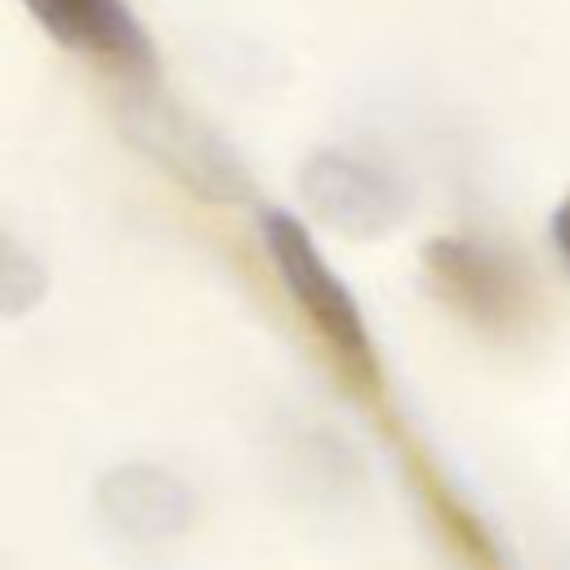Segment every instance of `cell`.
Listing matches in <instances>:
<instances>
[{"instance_id":"obj_1","label":"cell","mask_w":570,"mask_h":570,"mask_svg":"<svg viewBox=\"0 0 570 570\" xmlns=\"http://www.w3.org/2000/svg\"><path fill=\"white\" fill-rule=\"evenodd\" d=\"M116 120H120L125 138L191 196L214 200V205L249 200L254 178H249L245 160L232 151V142L214 125L191 116L165 89H156V85L125 89L116 102Z\"/></svg>"},{"instance_id":"obj_3","label":"cell","mask_w":570,"mask_h":570,"mask_svg":"<svg viewBox=\"0 0 570 570\" xmlns=\"http://www.w3.org/2000/svg\"><path fill=\"white\" fill-rule=\"evenodd\" d=\"M303 205L334 232L374 240L405 218V191L379 165L352 151H312L298 169Z\"/></svg>"},{"instance_id":"obj_8","label":"cell","mask_w":570,"mask_h":570,"mask_svg":"<svg viewBox=\"0 0 570 570\" xmlns=\"http://www.w3.org/2000/svg\"><path fill=\"white\" fill-rule=\"evenodd\" d=\"M49 294V276L45 263L13 236L0 227V316H27L31 307H40Z\"/></svg>"},{"instance_id":"obj_4","label":"cell","mask_w":570,"mask_h":570,"mask_svg":"<svg viewBox=\"0 0 570 570\" xmlns=\"http://www.w3.org/2000/svg\"><path fill=\"white\" fill-rule=\"evenodd\" d=\"M423 272L432 281V289L463 312L472 325L485 330H503L512 321H521L525 303H521V276L512 272V263L481 245V240H463V236H436L423 249Z\"/></svg>"},{"instance_id":"obj_7","label":"cell","mask_w":570,"mask_h":570,"mask_svg":"<svg viewBox=\"0 0 570 570\" xmlns=\"http://www.w3.org/2000/svg\"><path fill=\"white\" fill-rule=\"evenodd\" d=\"M285 463L294 468V476L307 490H316L325 499H343V494H352L361 485V459H356V450L343 436H334L330 428H303L289 441Z\"/></svg>"},{"instance_id":"obj_6","label":"cell","mask_w":570,"mask_h":570,"mask_svg":"<svg viewBox=\"0 0 570 570\" xmlns=\"http://www.w3.org/2000/svg\"><path fill=\"white\" fill-rule=\"evenodd\" d=\"M31 18L62 45L116 58L120 67H151V45L125 0H22Z\"/></svg>"},{"instance_id":"obj_2","label":"cell","mask_w":570,"mask_h":570,"mask_svg":"<svg viewBox=\"0 0 570 570\" xmlns=\"http://www.w3.org/2000/svg\"><path fill=\"white\" fill-rule=\"evenodd\" d=\"M258 236H263V249H267L276 276L289 289L294 307L307 316V325L330 343V352L338 361L370 374L374 370V343H370L365 316H361L356 298L347 294L343 276L321 258V249L312 245L303 223H294L285 209H267L258 218Z\"/></svg>"},{"instance_id":"obj_9","label":"cell","mask_w":570,"mask_h":570,"mask_svg":"<svg viewBox=\"0 0 570 570\" xmlns=\"http://www.w3.org/2000/svg\"><path fill=\"white\" fill-rule=\"evenodd\" d=\"M548 232H552V245L561 249V258L570 263V196L552 209V227H548Z\"/></svg>"},{"instance_id":"obj_5","label":"cell","mask_w":570,"mask_h":570,"mask_svg":"<svg viewBox=\"0 0 570 570\" xmlns=\"http://www.w3.org/2000/svg\"><path fill=\"white\" fill-rule=\"evenodd\" d=\"M94 503H98V517L134 543L178 539L196 521V490L160 463H116V468H107L98 476Z\"/></svg>"}]
</instances>
